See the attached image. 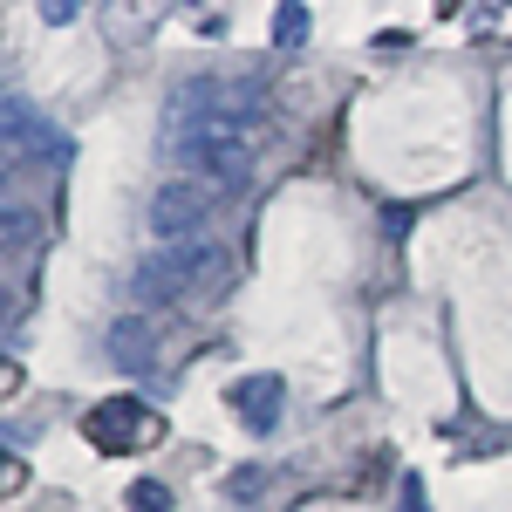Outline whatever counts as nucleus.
Returning <instances> with one entry per match:
<instances>
[{"label": "nucleus", "instance_id": "nucleus-18", "mask_svg": "<svg viewBox=\"0 0 512 512\" xmlns=\"http://www.w3.org/2000/svg\"><path fill=\"white\" fill-rule=\"evenodd\" d=\"M7 185H14V158L0 151V198H7Z\"/></svg>", "mask_w": 512, "mask_h": 512}, {"label": "nucleus", "instance_id": "nucleus-9", "mask_svg": "<svg viewBox=\"0 0 512 512\" xmlns=\"http://www.w3.org/2000/svg\"><path fill=\"white\" fill-rule=\"evenodd\" d=\"M35 246H41V219L35 212H7V205H0V274L21 267V260H35Z\"/></svg>", "mask_w": 512, "mask_h": 512}, {"label": "nucleus", "instance_id": "nucleus-10", "mask_svg": "<svg viewBox=\"0 0 512 512\" xmlns=\"http://www.w3.org/2000/svg\"><path fill=\"white\" fill-rule=\"evenodd\" d=\"M301 41H308V7L287 0V7L274 14V48H301Z\"/></svg>", "mask_w": 512, "mask_h": 512}, {"label": "nucleus", "instance_id": "nucleus-17", "mask_svg": "<svg viewBox=\"0 0 512 512\" xmlns=\"http://www.w3.org/2000/svg\"><path fill=\"white\" fill-rule=\"evenodd\" d=\"M21 390V362H14V355H0V396H14Z\"/></svg>", "mask_w": 512, "mask_h": 512}, {"label": "nucleus", "instance_id": "nucleus-15", "mask_svg": "<svg viewBox=\"0 0 512 512\" xmlns=\"http://www.w3.org/2000/svg\"><path fill=\"white\" fill-rule=\"evenodd\" d=\"M41 21H48V28H69V21H76V0H41Z\"/></svg>", "mask_w": 512, "mask_h": 512}, {"label": "nucleus", "instance_id": "nucleus-2", "mask_svg": "<svg viewBox=\"0 0 512 512\" xmlns=\"http://www.w3.org/2000/svg\"><path fill=\"white\" fill-rule=\"evenodd\" d=\"M226 253L219 246H158L137 274H130V301L137 308H178V301H205V294H219L226 287Z\"/></svg>", "mask_w": 512, "mask_h": 512}, {"label": "nucleus", "instance_id": "nucleus-1", "mask_svg": "<svg viewBox=\"0 0 512 512\" xmlns=\"http://www.w3.org/2000/svg\"><path fill=\"white\" fill-rule=\"evenodd\" d=\"M267 144V117L239 123V117H205V123H164V151L178 164V178H192L205 192H246L253 164Z\"/></svg>", "mask_w": 512, "mask_h": 512}, {"label": "nucleus", "instance_id": "nucleus-11", "mask_svg": "<svg viewBox=\"0 0 512 512\" xmlns=\"http://www.w3.org/2000/svg\"><path fill=\"white\" fill-rule=\"evenodd\" d=\"M396 512H431V492H424V478H417V472L396 478Z\"/></svg>", "mask_w": 512, "mask_h": 512}, {"label": "nucleus", "instance_id": "nucleus-16", "mask_svg": "<svg viewBox=\"0 0 512 512\" xmlns=\"http://www.w3.org/2000/svg\"><path fill=\"white\" fill-rule=\"evenodd\" d=\"M226 485H233V499H260V472H253V465H246V472H233Z\"/></svg>", "mask_w": 512, "mask_h": 512}, {"label": "nucleus", "instance_id": "nucleus-4", "mask_svg": "<svg viewBox=\"0 0 512 512\" xmlns=\"http://www.w3.org/2000/svg\"><path fill=\"white\" fill-rule=\"evenodd\" d=\"M82 437H89L96 451H110V458H130V451H151L164 437V417L151 403H137V396H110V403H96V410L82 417Z\"/></svg>", "mask_w": 512, "mask_h": 512}, {"label": "nucleus", "instance_id": "nucleus-12", "mask_svg": "<svg viewBox=\"0 0 512 512\" xmlns=\"http://www.w3.org/2000/svg\"><path fill=\"white\" fill-rule=\"evenodd\" d=\"M28 301H35V294H28V280H7V274H0V321L28 315Z\"/></svg>", "mask_w": 512, "mask_h": 512}, {"label": "nucleus", "instance_id": "nucleus-13", "mask_svg": "<svg viewBox=\"0 0 512 512\" xmlns=\"http://www.w3.org/2000/svg\"><path fill=\"white\" fill-rule=\"evenodd\" d=\"M130 506H137V512H164V506H171V492H164L158 478H137V485H130Z\"/></svg>", "mask_w": 512, "mask_h": 512}, {"label": "nucleus", "instance_id": "nucleus-7", "mask_svg": "<svg viewBox=\"0 0 512 512\" xmlns=\"http://www.w3.org/2000/svg\"><path fill=\"white\" fill-rule=\"evenodd\" d=\"M226 396H233V410L246 417V431H274V424H280V403H287L280 376H239Z\"/></svg>", "mask_w": 512, "mask_h": 512}, {"label": "nucleus", "instance_id": "nucleus-8", "mask_svg": "<svg viewBox=\"0 0 512 512\" xmlns=\"http://www.w3.org/2000/svg\"><path fill=\"white\" fill-rule=\"evenodd\" d=\"M110 362H117L123 376H144V369L158 362V328L144 315H123L117 328H110Z\"/></svg>", "mask_w": 512, "mask_h": 512}, {"label": "nucleus", "instance_id": "nucleus-14", "mask_svg": "<svg viewBox=\"0 0 512 512\" xmlns=\"http://www.w3.org/2000/svg\"><path fill=\"white\" fill-rule=\"evenodd\" d=\"M21 485H28V465H21V458L0 444V499H7V492H21Z\"/></svg>", "mask_w": 512, "mask_h": 512}, {"label": "nucleus", "instance_id": "nucleus-5", "mask_svg": "<svg viewBox=\"0 0 512 512\" xmlns=\"http://www.w3.org/2000/svg\"><path fill=\"white\" fill-rule=\"evenodd\" d=\"M212 212H219V192H205L192 178H171V185H158V198H151V233H158L164 246H198V233L212 226Z\"/></svg>", "mask_w": 512, "mask_h": 512}, {"label": "nucleus", "instance_id": "nucleus-3", "mask_svg": "<svg viewBox=\"0 0 512 512\" xmlns=\"http://www.w3.org/2000/svg\"><path fill=\"white\" fill-rule=\"evenodd\" d=\"M267 110V89L246 76H192L171 89V110L164 123H205V117H239V123H260Z\"/></svg>", "mask_w": 512, "mask_h": 512}, {"label": "nucleus", "instance_id": "nucleus-6", "mask_svg": "<svg viewBox=\"0 0 512 512\" xmlns=\"http://www.w3.org/2000/svg\"><path fill=\"white\" fill-rule=\"evenodd\" d=\"M0 151H21V158H41V164L76 158V144L41 117L35 103H7V96H0Z\"/></svg>", "mask_w": 512, "mask_h": 512}]
</instances>
